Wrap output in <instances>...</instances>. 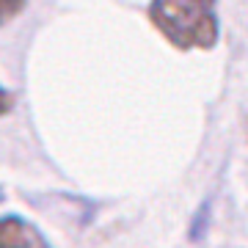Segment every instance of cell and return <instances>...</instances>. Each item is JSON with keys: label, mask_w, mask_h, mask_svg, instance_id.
<instances>
[{"label": "cell", "mask_w": 248, "mask_h": 248, "mask_svg": "<svg viewBox=\"0 0 248 248\" xmlns=\"http://www.w3.org/2000/svg\"><path fill=\"white\" fill-rule=\"evenodd\" d=\"M146 19L179 53L213 50L221 39L218 0H149Z\"/></svg>", "instance_id": "1"}, {"label": "cell", "mask_w": 248, "mask_h": 248, "mask_svg": "<svg viewBox=\"0 0 248 248\" xmlns=\"http://www.w3.org/2000/svg\"><path fill=\"white\" fill-rule=\"evenodd\" d=\"M0 248H53L47 234L22 215H0Z\"/></svg>", "instance_id": "2"}, {"label": "cell", "mask_w": 248, "mask_h": 248, "mask_svg": "<svg viewBox=\"0 0 248 248\" xmlns=\"http://www.w3.org/2000/svg\"><path fill=\"white\" fill-rule=\"evenodd\" d=\"M25 9H28V0H0V28L14 22Z\"/></svg>", "instance_id": "3"}, {"label": "cell", "mask_w": 248, "mask_h": 248, "mask_svg": "<svg viewBox=\"0 0 248 248\" xmlns=\"http://www.w3.org/2000/svg\"><path fill=\"white\" fill-rule=\"evenodd\" d=\"M11 110H14V94L0 83V119H3V116H9Z\"/></svg>", "instance_id": "4"}, {"label": "cell", "mask_w": 248, "mask_h": 248, "mask_svg": "<svg viewBox=\"0 0 248 248\" xmlns=\"http://www.w3.org/2000/svg\"><path fill=\"white\" fill-rule=\"evenodd\" d=\"M243 127H246V135H248V116L243 119Z\"/></svg>", "instance_id": "5"}]
</instances>
